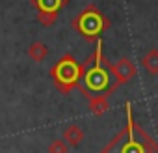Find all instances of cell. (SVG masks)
Instances as JSON below:
<instances>
[{
	"label": "cell",
	"mask_w": 158,
	"mask_h": 153,
	"mask_svg": "<svg viewBox=\"0 0 158 153\" xmlns=\"http://www.w3.org/2000/svg\"><path fill=\"white\" fill-rule=\"evenodd\" d=\"M108 99H110L108 95H93V97H89V99H88V108H89V112H91L93 116H102V114H106L108 108H110V101H108Z\"/></svg>",
	"instance_id": "cell-6"
},
{
	"label": "cell",
	"mask_w": 158,
	"mask_h": 153,
	"mask_svg": "<svg viewBox=\"0 0 158 153\" xmlns=\"http://www.w3.org/2000/svg\"><path fill=\"white\" fill-rule=\"evenodd\" d=\"M108 67H110V71H112L114 81H115L119 86H121V84H127V82H130V81L134 79V76L138 75L136 63H134L130 58H127V56L119 58V62H115V63L108 62Z\"/></svg>",
	"instance_id": "cell-5"
},
{
	"label": "cell",
	"mask_w": 158,
	"mask_h": 153,
	"mask_svg": "<svg viewBox=\"0 0 158 153\" xmlns=\"http://www.w3.org/2000/svg\"><path fill=\"white\" fill-rule=\"evenodd\" d=\"M30 2L37 8V11H61L69 0H30Z\"/></svg>",
	"instance_id": "cell-9"
},
{
	"label": "cell",
	"mask_w": 158,
	"mask_h": 153,
	"mask_svg": "<svg viewBox=\"0 0 158 153\" xmlns=\"http://www.w3.org/2000/svg\"><path fill=\"white\" fill-rule=\"evenodd\" d=\"M141 67L147 75H158V49H149L141 58Z\"/></svg>",
	"instance_id": "cell-8"
},
{
	"label": "cell",
	"mask_w": 158,
	"mask_h": 153,
	"mask_svg": "<svg viewBox=\"0 0 158 153\" xmlns=\"http://www.w3.org/2000/svg\"><path fill=\"white\" fill-rule=\"evenodd\" d=\"M108 58L102 54V41L97 37L95 52L86 58L80 63V81H78V90L82 92L86 99L93 95H112L119 84L114 81L112 71L108 67Z\"/></svg>",
	"instance_id": "cell-1"
},
{
	"label": "cell",
	"mask_w": 158,
	"mask_h": 153,
	"mask_svg": "<svg viewBox=\"0 0 158 153\" xmlns=\"http://www.w3.org/2000/svg\"><path fill=\"white\" fill-rule=\"evenodd\" d=\"M63 140L69 144V147H78V146L82 144V140H84V131H82V127L76 125V123L69 125V127L63 131Z\"/></svg>",
	"instance_id": "cell-7"
},
{
	"label": "cell",
	"mask_w": 158,
	"mask_h": 153,
	"mask_svg": "<svg viewBox=\"0 0 158 153\" xmlns=\"http://www.w3.org/2000/svg\"><path fill=\"white\" fill-rule=\"evenodd\" d=\"M69 151V144L61 138V140H54L48 146V153H67Z\"/></svg>",
	"instance_id": "cell-12"
},
{
	"label": "cell",
	"mask_w": 158,
	"mask_h": 153,
	"mask_svg": "<svg viewBox=\"0 0 158 153\" xmlns=\"http://www.w3.org/2000/svg\"><path fill=\"white\" fill-rule=\"evenodd\" d=\"M71 24H73V28H74L78 34L84 36L88 41H97V37H99L104 30H108V28L112 26L110 19L104 17V15L97 10L95 4L86 6L80 13L73 19Z\"/></svg>",
	"instance_id": "cell-3"
},
{
	"label": "cell",
	"mask_w": 158,
	"mask_h": 153,
	"mask_svg": "<svg viewBox=\"0 0 158 153\" xmlns=\"http://www.w3.org/2000/svg\"><path fill=\"white\" fill-rule=\"evenodd\" d=\"M127 125L101 149V153H158V142L134 120L127 103Z\"/></svg>",
	"instance_id": "cell-2"
},
{
	"label": "cell",
	"mask_w": 158,
	"mask_h": 153,
	"mask_svg": "<svg viewBox=\"0 0 158 153\" xmlns=\"http://www.w3.org/2000/svg\"><path fill=\"white\" fill-rule=\"evenodd\" d=\"M58 13H60V11H37V21H39L41 26L48 28V26H52V24L56 23Z\"/></svg>",
	"instance_id": "cell-11"
},
{
	"label": "cell",
	"mask_w": 158,
	"mask_h": 153,
	"mask_svg": "<svg viewBox=\"0 0 158 153\" xmlns=\"http://www.w3.org/2000/svg\"><path fill=\"white\" fill-rule=\"evenodd\" d=\"M50 76L54 81L56 90L60 94L67 95L78 86V81H80V63L74 60V56L65 54L54 63V67L50 69Z\"/></svg>",
	"instance_id": "cell-4"
},
{
	"label": "cell",
	"mask_w": 158,
	"mask_h": 153,
	"mask_svg": "<svg viewBox=\"0 0 158 153\" xmlns=\"http://www.w3.org/2000/svg\"><path fill=\"white\" fill-rule=\"evenodd\" d=\"M26 54H28V58H30L32 62H35V63H41V62H43V60L48 56V47H47L43 41H34V43L28 47Z\"/></svg>",
	"instance_id": "cell-10"
}]
</instances>
